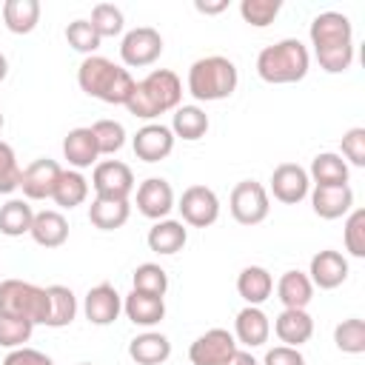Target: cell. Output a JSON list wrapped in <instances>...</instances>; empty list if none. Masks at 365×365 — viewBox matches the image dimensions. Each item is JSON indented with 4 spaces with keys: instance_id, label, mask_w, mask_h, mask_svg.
<instances>
[{
    "instance_id": "cell-39",
    "label": "cell",
    "mask_w": 365,
    "mask_h": 365,
    "mask_svg": "<svg viewBox=\"0 0 365 365\" xmlns=\"http://www.w3.org/2000/svg\"><path fill=\"white\" fill-rule=\"evenodd\" d=\"M282 3L279 0H242L240 3V14L245 23L257 26V29H265L268 23H274V17L279 14Z\"/></svg>"
},
{
    "instance_id": "cell-50",
    "label": "cell",
    "mask_w": 365,
    "mask_h": 365,
    "mask_svg": "<svg viewBox=\"0 0 365 365\" xmlns=\"http://www.w3.org/2000/svg\"><path fill=\"white\" fill-rule=\"evenodd\" d=\"M0 128H3V111H0Z\"/></svg>"
},
{
    "instance_id": "cell-12",
    "label": "cell",
    "mask_w": 365,
    "mask_h": 365,
    "mask_svg": "<svg viewBox=\"0 0 365 365\" xmlns=\"http://www.w3.org/2000/svg\"><path fill=\"white\" fill-rule=\"evenodd\" d=\"M308 188H311V177L297 163H282L271 174V194H274V200H279L285 205H297L299 200H305Z\"/></svg>"
},
{
    "instance_id": "cell-6",
    "label": "cell",
    "mask_w": 365,
    "mask_h": 365,
    "mask_svg": "<svg viewBox=\"0 0 365 365\" xmlns=\"http://www.w3.org/2000/svg\"><path fill=\"white\" fill-rule=\"evenodd\" d=\"M0 314L29 319L31 325H46L48 319V288L26 279L0 282Z\"/></svg>"
},
{
    "instance_id": "cell-10",
    "label": "cell",
    "mask_w": 365,
    "mask_h": 365,
    "mask_svg": "<svg viewBox=\"0 0 365 365\" xmlns=\"http://www.w3.org/2000/svg\"><path fill=\"white\" fill-rule=\"evenodd\" d=\"M91 185L94 194L103 200H128V194L134 191V174L120 160H103L94 165Z\"/></svg>"
},
{
    "instance_id": "cell-45",
    "label": "cell",
    "mask_w": 365,
    "mask_h": 365,
    "mask_svg": "<svg viewBox=\"0 0 365 365\" xmlns=\"http://www.w3.org/2000/svg\"><path fill=\"white\" fill-rule=\"evenodd\" d=\"M3 365H54L43 351H34V348H14L9 351V356L3 359Z\"/></svg>"
},
{
    "instance_id": "cell-23",
    "label": "cell",
    "mask_w": 365,
    "mask_h": 365,
    "mask_svg": "<svg viewBox=\"0 0 365 365\" xmlns=\"http://www.w3.org/2000/svg\"><path fill=\"white\" fill-rule=\"evenodd\" d=\"M128 356L137 365H160L171 356V342H168L165 334L145 331V334H140L128 342Z\"/></svg>"
},
{
    "instance_id": "cell-41",
    "label": "cell",
    "mask_w": 365,
    "mask_h": 365,
    "mask_svg": "<svg viewBox=\"0 0 365 365\" xmlns=\"http://www.w3.org/2000/svg\"><path fill=\"white\" fill-rule=\"evenodd\" d=\"M66 40H68V46H71L74 51H83V54H88V57L100 48V37H97V31L91 29L88 20H71V23L66 26Z\"/></svg>"
},
{
    "instance_id": "cell-1",
    "label": "cell",
    "mask_w": 365,
    "mask_h": 365,
    "mask_svg": "<svg viewBox=\"0 0 365 365\" xmlns=\"http://www.w3.org/2000/svg\"><path fill=\"white\" fill-rule=\"evenodd\" d=\"M311 46L319 68L328 74H342L354 63V26L339 11H322L311 20Z\"/></svg>"
},
{
    "instance_id": "cell-4",
    "label": "cell",
    "mask_w": 365,
    "mask_h": 365,
    "mask_svg": "<svg viewBox=\"0 0 365 365\" xmlns=\"http://www.w3.org/2000/svg\"><path fill=\"white\" fill-rule=\"evenodd\" d=\"M308 66H311L308 48L297 37H285L274 46H265L257 54V74L271 86L299 83L308 74Z\"/></svg>"
},
{
    "instance_id": "cell-51",
    "label": "cell",
    "mask_w": 365,
    "mask_h": 365,
    "mask_svg": "<svg viewBox=\"0 0 365 365\" xmlns=\"http://www.w3.org/2000/svg\"><path fill=\"white\" fill-rule=\"evenodd\" d=\"M77 365H91V362H77Z\"/></svg>"
},
{
    "instance_id": "cell-26",
    "label": "cell",
    "mask_w": 365,
    "mask_h": 365,
    "mask_svg": "<svg viewBox=\"0 0 365 365\" xmlns=\"http://www.w3.org/2000/svg\"><path fill=\"white\" fill-rule=\"evenodd\" d=\"M277 297L282 302V308H308V302L314 299V285L308 279V274L302 271H285L277 282Z\"/></svg>"
},
{
    "instance_id": "cell-11",
    "label": "cell",
    "mask_w": 365,
    "mask_h": 365,
    "mask_svg": "<svg viewBox=\"0 0 365 365\" xmlns=\"http://www.w3.org/2000/svg\"><path fill=\"white\" fill-rule=\"evenodd\" d=\"M177 208L182 214V222H188L194 228H208L220 217V200L208 185H188L182 191Z\"/></svg>"
},
{
    "instance_id": "cell-21",
    "label": "cell",
    "mask_w": 365,
    "mask_h": 365,
    "mask_svg": "<svg viewBox=\"0 0 365 365\" xmlns=\"http://www.w3.org/2000/svg\"><path fill=\"white\" fill-rule=\"evenodd\" d=\"M123 311H125V317H128L134 325L151 328V325H157V322L165 317V299H163V297H154V294L131 291V294L123 299Z\"/></svg>"
},
{
    "instance_id": "cell-47",
    "label": "cell",
    "mask_w": 365,
    "mask_h": 365,
    "mask_svg": "<svg viewBox=\"0 0 365 365\" xmlns=\"http://www.w3.org/2000/svg\"><path fill=\"white\" fill-rule=\"evenodd\" d=\"M194 9H197L200 14H220V11L228 9V0H220V3H202V0H197Z\"/></svg>"
},
{
    "instance_id": "cell-38",
    "label": "cell",
    "mask_w": 365,
    "mask_h": 365,
    "mask_svg": "<svg viewBox=\"0 0 365 365\" xmlns=\"http://www.w3.org/2000/svg\"><path fill=\"white\" fill-rule=\"evenodd\" d=\"M91 134H94V143H97L100 154H114L125 143V128L117 120H97L91 125Z\"/></svg>"
},
{
    "instance_id": "cell-27",
    "label": "cell",
    "mask_w": 365,
    "mask_h": 365,
    "mask_svg": "<svg viewBox=\"0 0 365 365\" xmlns=\"http://www.w3.org/2000/svg\"><path fill=\"white\" fill-rule=\"evenodd\" d=\"M128 214H131L128 200H103V197H94L91 205H88V220L100 231H114V228L125 225L128 222Z\"/></svg>"
},
{
    "instance_id": "cell-33",
    "label": "cell",
    "mask_w": 365,
    "mask_h": 365,
    "mask_svg": "<svg viewBox=\"0 0 365 365\" xmlns=\"http://www.w3.org/2000/svg\"><path fill=\"white\" fill-rule=\"evenodd\" d=\"M77 317V297L66 285H48V328H66Z\"/></svg>"
},
{
    "instance_id": "cell-7",
    "label": "cell",
    "mask_w": 365,
    "mask_h": 365,
    "mask_svg": "<svg viewBox=\"0 0 365 365\" xmlns=\"http://www.w3.org/2000/svg\"><path fill=\"white\" fill-rule=\"evenodd\" d=\"M228 208H231V217L240 225H259L268 217V211H271L265 185L257 182V180L237 182L234 191H231V197H228Z\"/></svg>"
},
{
    "instance_id": "cell-48",
    "label": "cell",
    "mask_w": 365,
    "mask_h": 365,
    "mask_svg": "<svg viewBox=\"0 0 365 365\" xmlns=\"http://www.w3.org/2000/svg\"><path fill=\"white\" fill-rule=\"evenodd\" d=\"M231 365H259L248 351H240L237 348V354H234V359H231Z\"/></svg>"
},
{
    "instance_id": "cell-2",
    "label": "cell",
    "mask_w": 365,
    "mask_h": 365,
    "mask_svg": "<svg viewBox=\"0 0 365 365\" xmlns=\"http://www.w3.org/2000/svg\"><path fill=\"white\" fill-rule=\"evenodd\" d=\"M77 83L88 97H97L108 106H125L137 86V80L128 74V68H120L100 54H91L80 63Z\"/></svg>"
},
{
    "instance_id": "cell-15",
    "label": "cell",
    "mask_w": 365,
    "mask_h": 365,
    "mask_svg": "<svg viewBox=\"0 0 365 365\" xmlns=\"http://www.w3.org/2000/svg\"><path fill=\"white\" fill-rule=\"evenodd\" d=\"M60 171L63 168L54 160H48V157H40V160L29 163L23 168V177H20V188L26 194V200H46V197H51V191H54V185L60 180Z\"/></svg>"
},
{
    "instance_id": "cell-20",
    "label": "cell",
    "mask_w": 365,
    "mask_h": 365,
    "mask_svg": "<svg viewBox=\"0 0 365 365\" xmlns=\"http://www.w3.org/2000/svg\"><path fill=\"white\" fill-rule=\"evenodd\" d=\"M274 331H277L279 342H285L288 348H299L302 342H308L314 336V319L302 308H282V314L274 322Z\"/></svg>"
},
{
    "instance_id": "cell-16",
    "label": "cell",
    "mask_w": 365,
    "mask_h": 365,
    "mask_svg": "<svg viewBox=\"0 0 365 365\" xmlns=\"http://www.w3.org/2000/svg\"><path fill=\"white\" fill-rule=\"evenodd\" d=\"M83 311H86V319L91 325H111L123 311V299L111 282H100V285L88 288Z\"/></svg>"
},
{
    "instance_id": "cell-14",
    "label": "cell",
    "mask_w": 365,
    "mask_h": 365,
    "mask_svg": "<svg viewBox=\"0 0 365 365\" xmlns=\"http://www.w3.org/2000/svg\"><path fill=\"white\" fill-rule=\"evenodd\" d=\"M134 154L143 163H160L174 151V134L163 123H148L134 134Z\"/></svg>"
},
{
    "instance_id": "cell-31",
    "label": "cell",
    "mask_w": 365,
    "mask_h": 365,
    "mask_svg": "<svg viewBox=\"0 0 365 365\" xmlns=\"http://www.w3.org/2000/svg\"><path fill=\"white\" fill-rule=\"evenodd\" d=\"M208 131V114L200 106H180L174 108V120H171V134L182 137V140H200Z\"/></svg>"
},
{
    "instance_id": "cell-28",
    "label": "cell",
    "mask_w": 365,
    "mask_h": 365,
    "mask_svg": "<svg viewBox=\"0 0 365 365\" xmlns=\"http://www.w3.org/2000/svg\"><path fill=\"white\" fill-rule=\"evenodd\" d=\"M237 291L248 305H262L274 291V279L262 265H248L237 277Z\"/></svg>"
},
{
    "instance_id": "cell-49",
    "label": "cell",
    "mask_w": 365,
    "mask_h": 365,
    "mask_svg": "<svg viewBox=\"0 0 365 365\" xmlns=\"http://www.w3.org/2000/svg\"><path fill=\"white\" fill-rule=\"evenodd\" d=\"M6 74H9V60H6V54L0 51V83L6 80Z\"/></svg>"
},
{
    "instance_id": "cell-46",
    "label": "cell",
    "mask_w": 365,
    "mask_h": 365,
    "mask_svg": "<svg viewBox=\"0 0 365 365\" xmlns=\"http://www.w3.org/2000/svg\"><path fill=\"white\" fill-rule=\"evenodd\" d=\"M265 365H305L299 348H288V345H277L265 354Z\"/></svg>"
},
{
    "instance_id": "cell-44",
    "label": "cell",
    "mask_w": 365,
    "mask_h": 365,
    "mask_svg": "<svg viewBox=\"0 0 365 365\" xmlns=\"http://www.w3.org/2000/svg\"><path fill=\"white\" fill-rule=\"evenodd\" d=\"M342 154L351 165L362 168L365 165V128L356 125V128H348L342 134Z\"/></svg>"
},
{
    "instance_id": "cell-9",
    "label": "cell",
    "mask_w": 365,
    "mask_h": 365,
    "mask_svg": "<svg viewBox=\"0 0 365 365\" xmlns=\"http://www.w3.org/2000/svg\"><path fill=\"white\" fill-rule=\"evenodd\" d=\"M163 54V37L157 29L151 26H137L131 29L123 43H120V57L125 66L131 68H143V66H151L157 57Z\"/></svg>"
},
{
    "instance_id": "cell-40",
    "label": "cell",
    "mask_w": 365,
    "mask_h": 365,
    "mask_svg": "<svg viewBox=\"0 0 365 365\" xmlns=\"http://www.w3.org/2000/svg\"><path fill=\"white\" fill-rule=\"evenodd\" d=\"M31 331L34 325L29 319H20V317H6L0 314V345L3 348H23V342L31 339Z\"/></svg>"
},
{
    "instance_id": "cell-24",
    "label": "cell",
    "mask_w": 365,
    "mask_h": 365,
    "mask_svg": "<svg viewBox=\"0 0 365 365\" xmlns=\"http://www.w3.org/2000/svg\"><path fill=\"white\" fill-rule=\"evenodd\" d=\"M63 157L68 160V165H74V171L94 165L100 151H97L91 128H71L66 134V140H63Z\"/></svg>"
},
{
    "instance_id": "cell-30",
    "label": "cell",
    "mask_w": 365,
    "mask_h": 365,
    "mask_svg": "<svg viewBox=\"0 0 365 365\" xmlns=\"http://www.w3.org/2000/svg\"><path fill=\"white\" fill-rule=\"evenodd\" d=\"M308 177L317 185H348V163L334 151H322L311 160Z\"/></svg>"
},
{
    "instance_id": "cell-35",
    "label": "cell",
    "mask_w": 365,
    "mask_h": 365,
    "mask_svg": "<svg viewBox=\"0 0 365 365\" xmlns=\"http://www.w3.org/2000/svg\"><path fill=\"white\" fill-rule=\"evenodd\" d=\"M334 342L342 354H365V322L359 317L342 319L334 328Z\"/></svg>"
},
{
    "instance_id": "cell-34",
    "label": "cell",
    "mask_w": 365,
    "mask_h": 365,
    "mask_svg": "<svg viewBox=\"0 0 365 365\" xmlns=\"http://www.w3.org/2000/svg\"><path fill=\"white\" fill-rule=\"evenodd\" d=\"M31 220H34V211L26 200H9L6 205H0V234H6V237L29 234Z\"/></svg>"
},
{
    "instance_id": "cell-18",
    "label": "cell",
    "mask_w": 365,
    "mask_h": 365,
    "mask_svg": "<svg viewBox=\"0 0 365 365\" xmlns=\"http://www.w3.org/2000/svg\"><path fill=\"white\" fill-rule=\"evenodd\" d=\"M311 205L314 214L322 220H339L351 211L354 205V191L351 185H314L311 191Z\"/></svg>"
},
{
    "instance_id": "cell-17",
    "label": "cell",
    "mask_w": 365,
    "mask_h": 365,
    "mask_svg": "<svg viewBox=\"0 0 365 365\" xmlns=\"http://www.w3.org/2000/svg\"><path fill=\"white\" fill-rule=\"evenodd\" d=\"M137 208L148 220H165L174 208V191L163 177H148L137 188Z\"/></svg>"
},
{
    "instance_id": "cell-8",
    "label": "cell",
    "mask_w": 365,
    "mask_h": 365,
    "mask_svg": "<svg viewBox=\"0 0 365 365\" xmlns=\"http://www.w3.org/2000/svg\"><path fill=\"white\" fill-rule=\"evenodd\" d=\"M237 354V339L225 328H211L202 336H197L188 348L191 365H231Z\"/></svg>"
},
{
    "instance_id": "cell-5",
    "label": "cell",
    "mask_w": 365,
    "mask_h": 365,
    "mask_svg": "<svg viewBox=\"0 0 365 365\" xmlns=\"http://www.w3.org/2000/svg\"><path fill=\"white\" fill-rule=\"evenodd\" d=\"M237 80H240L237 66L228 57H220V54L200 57L188 68V91H191L194 100H202V103L231 97L237 91Z\"/></svg>"
},
{
    "instance_id": "cell-42",
    "label": "cell",
    "mask_w": 365,
    "mask_h": 365,
    "mask_svg": "<svg viewBox=\"0 0 365 365\" xmlns=\"http://www.w3.org/2000/svg\"><path fill=\"white\" fill-rule=\"evenodd\" d=\"M20 177L23 168L17 165L14 148L0 140V194H11L14 188H20Z\"/></svg>"
},
{
    "instance_id": "cell-13",
    "label": "cell",
    "mask_w": 365,
    "mask_h": 365,
    "mask_svg": "<svg viewBox=\"0 0 365 365\" xmlns=\"http://www.w3.org/2000/svg\"><path fill=\"white\" fill-rule=\"evenodd\" d=\"M308 279H311V285H317L322 291H334V288H339L348 279V259L339 251L325 248V251L311 257Z\"/></svg>"
},
{
    "instance_id": "cell-43",
    "label": "cell",
    "mask_w": 365,
    "mask_h": 365,
    "mask_svg": "<svg viewBox=\"0 0 365 365\" xmlns=\"http://www.w3.org/2000/svg\"><path fill=\"white\" fill-rule=\"evenodd\" d=\"M345 248L351 257H365V211L356 208L345 220Z\"/></svg>"
},
{
    "instance_id": "cell-3",
    "label": "cell",
    "mask_w": 365,
    "mask_h": 365,
    "mask_svg": "<svg viewBox=\"0 0 365 365\" xmlns=\"http://www.w3.org/2000/svg\"><path fill=\"white\" fill-rule=\"evenodd\" d=\"M182 83L171 68H154L145 80H140L125 103V108L140 120H154L165 111L180 108Z\"/></svg>"
},
{
    "instance_id": "cell-37",
    "label": "cell",
    "mask_w": 365,
    "mask_h": 365,
    "mask_svg": "<svg viewBox=\"0 0 365 365\" xmlns=\"http://www.w3.org/2000/svg\"><path fill=\"white\" fill-rule=\"evenodd\" d=\"M91 29L97 31V37L103 40V37H117L120 31H123V26H125V20H123V11L114 6V3H97L94 9H91Z\"/></svg>"
},
{
    "instance_id": "cell-29",
    "label": "cell",
    "mask_w": 365,
    "mask_h": 365,
    "mask_svg": "<svg viewBox=\"0 0 365 365\" xmlns=\"http://www.w3.org/2000/svg\"><path fill=\"white\" fill-rule=\"evenodd\" d=\"M3 23L11 34H29L40 23V3L37 0H6L3 3Z\"/></svg>"
},
{
    "instance_id": "cell-32",
    "label": "cell",
    "mask_w": 365,
    "mask_h": 365,
    "mask_svg": "<svg viewBox=\"0 0 365 365\" xmlns=\"http://www.w3.org/2000/svg\"><path fill=\"white\" fill-rule=\"evenodd\" d=\"M88 197V180L80 174V171H60V180L51 191V200L60 205V208H74V205H83Z\"/></svg>"
},
{
    "instance_id": "cell-22",
    "label": "cell",
    "mask_w": 365,
    "mask_h": 365,
    "mask_svg": "<svg viewBox=\"0 0 365 365\" xmlns=\"http://www.w3.org/2000/svg\"><path fill=\"white\" fill-rule=\"evenodd\" d=\"M29 234L43 248H60L68 240V222L60 211H37Z\"/></svg>"
},
{
    "instance_id": "cell-25",
    "label": "cell",
    "mask_w": 365,
    "mask_h": 365,
    "mask_svg": "<svg viewBox=\"0 0 365 365\" xmlns=\"http://www.w3.org/2000/svg\"><path fill=\"white\" fill-rule=\"evenodd\" d=\"M185 242H188V231L177 220H157L148 231V248L154 254H163V257L182 251Z\"/></svg>"
},
{
    "instance_id": "cell-36",
    "label": "cell",
    "mask_w": 365,
    "mask_h": 365,
    "mask_svg": "<svg viewBox=\"0 0 365 365\" xmlns=\"http://www.w3.org/2000/svg\"><path fill=\"white\" fill-rule=\"evenodd\" d=\"M134 291H143V294H154V297H165L168 291V274L157 265V262H143L134 268Z\"/></svg>"
},
{
    "instance_id": "cell-19",
    "label": "cell",
    "mask_w": 365,
    "mask_h": 365,
    "mask_svg": "<svg viewBox=\"0 0 365 365\" xmlns=\"http://www.w3.org/2000/svg\"><path fill=\"white\" fill-rule=\"evenodd\" d=\"M268 334H271V322L268 317L259 311V305H245L237 319H234V339L248 345V348H259L268 342Z\"/></svg>"
}]
</instances>
